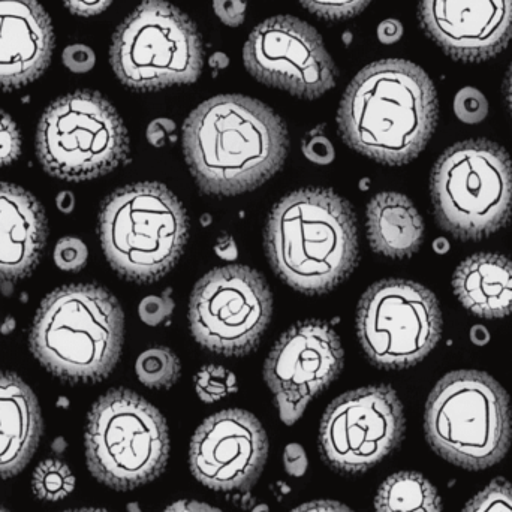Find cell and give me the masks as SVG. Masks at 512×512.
I'll use <instances>...</instances> for the list:
<instances>
[{
	"label": "cell",
	"mask_w": 512,
	"mask_h": 512,
	"mask_svg": "<svg viewBox=\"0 0 512 512\" xmlns=\"http://www.w3.org/2000/svg\"><path fill=\"white\" fill-rule=\"evenodd\" d=\"M47 234L39 201L23 188L0 183V280L29 276L41 259Z\"/></svg>",
	"instance_id": "cell-19"
},
{
	"label": "cell",
	"mask_w": 512,
	"mask_h": 512,
	"mask_svg": "<svg viewBox=\"0 0 512 512\" xmlns=\"http://www.w3.org/2000/svg\"><path fill=\"white\" fill-rule=\"evenodd\" d=\"M186 162L206 194L234 197L273 177L288 153V131L267 105L221 95L195 108L183 126Z\"/></svg>",
	"instance_id": "cell-1"
},
{
	"label": "cell",
	"mask_w": 512,
	"mask_h": 512,
	"mask_svg": "<svg viewBox=\"0 0 512 512\" xmlns=\"http://www.w3.org/2000/svg\"><path fill=\"white\" fill-rule=\"evenodd\" d=\"M86 459L93 477L111 489L156 480L170 459L164 415L134 391H108L87 418Z\"/></svg>",
	"instance_id": "cell-8"
},
{
	"label": "cell",
	"mask_w": 512,
	"mask_h": 512,
	"mask_svg": "<svg viewBox=\"0 0 512 512\" xmlns=\"http://www.w3.org/2000/svg\"><path fill=\"white\" fill-rule=\"evenodd\" d=\"M62 62L74 74H86V72L92 71L93 66H95L96 54L87 45H68L63 50Z\"/></svg>",
	"instance_id": "cell-34"
},
{
	"label": "cell",
	"mask_w": 512,
	"mask_h": 512,
	"mask_svg": "<svg viewBox=\"0 0 512 512\" xmlns=\"http://www.w3.org/2000/svg\"><path fill=\"white\" fill-rule=\"evenodd\" d=\"M463 512H512V484L499 480L481 490Z\"/></svg>",
	"instance_id": "cell-27"
},
{
	"label": "cell",
	"mask_w": 512,
	"mask_h": 512,
	"mask_svg": "<svg viewBox=\"0 0 512 512\" xmlns=\"http://www.w3.org/2000/svg\"><path fill=\"white\" fill-rule=\"evenodd\" d=\"M174 307H176V303L171 297V289H167L162 295H150V297L144 298L140 307H138V315H140L144 324L150 325V327H158V325L164 324L167 319H170Z\"/></svg>",
	"instance_id": "cell-30"
},
{
	"label": "cell",
	"mask_w": 512,
	"mask_h": 512,
	"mask_svg": "<svg viewBox=\"0 0 512 512\" xmlns=\"http://www.w3.org/2000/svg\"><path fill=\"white\" fill-rule=\"evenodd\" d=\"M307 11L325 20H345L360 14L372 0H298Z\"/></svg>",
	"instance_id": "cell-28"
},
{
	"label": "cell",
	"mask_w": 512,
	"mask_h": 512,
	"mask_svg": "<svg viewBox=\"0 0 512 512\" xmlns=\"http://www.w3.org/2000/svg\"><path fill=\"white\" fill-rule=\"evenodd\" d=\"M405 424L403 405L393 388L373 385L349 391L334 400L322 418V457L336 471H367L399 447Z\"/></svg>",
	"instance_id": "cell-13"
},
{
	"label": "cell",
	"mask_w": 512,
	"mask_h": 512,
	"mask_svg": "<svg viewBox=\"0 0 512 512\" xmlns=\"http://www.w3.org/2000/svg\"><path fill=\"white\" fill-rule=\"evenodd\" d=\"M367 236L379 255L409 258L423 243V219L405 195L382 192L367 206Z\"/></svg>",
	"instance_id": "cell-22"
},
{
	"label": "cell",
	"mask_w": 512,
	"mask_h": 512,
	"mask_svg": "<svg viewBox=\"0 0 512 512\" xmlns=\"http://www.w3.org/2000/svg\"><path fill=\"white\" fill-rule=\"evenodd\" d=\"M87 256L89 252L86 245L75 237H65L54 249V262L57 267L65 271L81 270L86 265Z\"/></svg>",
	"instance_id": "cell-32"
},
{
	"label": "cell",
	"mask_w": 512,
	"mask_h": 512,
	"mask_svg": "<svg viewBox=\"0 0 512 512\" xmlns=\"http://www.w3.org/2000/svg\"><path fill=\"white\" fill-rule=\"evenodd\" d=\"M507 99H508V105H510V110L512 114V65L510 68V72H508L507 77Z\"/></svg>",
	"instance_id": "cell-46"
},
{
	"label": "cell",
	"mask_w": 512,
	"mask_h": 512,
	"mask_svg": "<svg viewBox=\"0 0 512 512\" xmlns=\"http://www.w3.org/2000/svg\"><path fill=\"white\" fill-rule=\"evenodd\" d=\"M243 62L256 80L298 98H319L336 84V66L318 30L291 15L255 27L243 48Z\"/></svg>",
	"instance_id": "cell-14"
},
{
	"label": "cell",
	"mask_w": 512,
	"mask_h": 512,
	"mask_svg": "<svg viewBox=\"0 0 512 512\" xmlns=\"http://www.w3.org/2000/svg\"><path fill=\"white\" fill-rule=\"evenodd\" d=\"M424 426L433 450L448 462L472 471L492 468L510 450V397L487 373H450L430 394Z\"/></svg>",
	"instance_id": "cell-6"
},
{
	"label": "cell",
	"mask_w": 512,
	"mask_h": 512,
	"mask_svg": "<svg viewBox=\"0 0 512 512\" xmlns=\"http://www.w3.org/2000/svg\"><path fill=\"white\" fill-rule=\"evenodd\" d=\"M435 249L438 254H445V252L450 249V245H448L447 240L445 239H438L435 242Z\"/></svg>",
	"instance_id": "cell-47"
},
{
	"label": "cell",
	"mask_w": 512,
	"mask_h": 512,
	"mask_svg": "<svg viewBox=\"0 0 512 512\" xmlns=\"http://www.w3.org/2000/svg\"><path fill=\"white\" fill-rule=\"evenodd\" d=\"M33 493L42 501L56 502L71 495L75 477L71 469L60 460L48 459L39 463L33 472Z\"/></svg>",
	"instance_id": "cell-25"
},
{
	"label": "cell",
	"mask_w": 512,
	"mask_h": 512,
	"mask_svg": "<svg viewBox=\"0 0 512 512\" xmlns=\"http://www.w3.org/2000/svg\"><path fill=\"white\" fill-rule=\"evenodd\" d=\"M110 62L117 78L140 92L192 84L203 72V39L173 3L141 0L117 27Z\"/></svg>",
	"instance_id": "cell-9"
},
{
	"label": "cell",
	"mask_w": 512,
	"mask_h": 512,
	"mask_svg": "<svg viewBox=\"0 0 512 512\" xmlns=\"http://www.w3.org/2000/svg\"><path fill=\"white\" fill-rule=\"evenodd\" d=\"M471 339L475 345H486L490 340L489 331H487V328L483 327V325H475L471 331Z\"/></svg>",
	"instance_id": "cell-43"
},
{
	"label": "cell",
	"mask_w": 512,
	"mask_h": 512,
	"mask_svg": "<svg viewBox=\"0 0 512 512\" xmlns=\"http://www.w3.org/2000/svg\"><path fill=\"white\" fill-rule=\"evenodd\" d=\"M63 3L72 14L93 17V15L102 14L113 0H63Z\"/></svg>",
	"instance_id": "cell-38"
},
{
	"label": "cell",
	"mask_w": 512,
	"mask_h": 512,
	"mask_svg": "<svg viewBox=\"0 0 512 512\" xmlns=\"http://www.w3.org/2000/svg\"><path fill=\"white\" fill-rule=\"evenodd\" d=\"M65 512H108V511L93 510V508H86V510H75V511H65Z\"/></svg>",
	"instance_id": "cell-50"
},
{
	"label": "cell",
	"mask_w": 512,
	"mask_h": 512,
	"mask_svg": "<svg viewBox=\"0 0 512 512\" xmlns=\"http://www.w3.org/2000/svg\"><path fill=\"white\" fill-rule=\"evenodd\" d=\"M74 204V195H72L71 192H62V194L57 197V207H59L63 213L72 212Z\"/></svg>",
	"instance_id": "cell-44"
},
{
	"label": "cell",
	"mask_w": 512,
	"mask_h": 512,
	"mask_svg": "<svg viewBox=\"0 0 512 512\" xmlns=\"http://www.w3.org/2000/svg\"><path fill=\"white\" fill-rule=\"evenodd\" d=\"M291 512H354L346 505L334 501H315L301 505Z\"/></svg>",
	"instance_id": "cell-40"
},
{
	"label": "cell",
	"mask_w": 512,
	"mask_h": 512,
	"mask_svg": "<svg viewBox=\"0 0 512 512\" xmlns=\"http://www.w3.org/2000/svg\"><path fill=\"white\" fill-rule=\"evenodd\" d=\"M41 435V409L35 393L17 375L0 372V480L26 468Z\"/></svg>",
	"instance_id": "cell-20"
},
{
	"label": "cell",
	"mask_w": 512,
	"mask_h": 512,
	"mask_svg": "<svg viewBox=\"0 0 512 512\" xmlns=\"http://www.w3.org/2000/svg\"><path fill=\"white\" fill-rule=\"evenodd\" d=\"M283 466L291 477H303L309 468V460L304 448L298 444H289L283 451Z\"/></svg>",
	"instance_id": "cell-36"
},
{
	"label": "cell",
	"mask_w": 512,
	"mask_h": 512,
	"mask_svg": "<svg viewBox=\"0 0 512 512\" xmlns=\"http://www.w3.org/2000/svg\"><path fill=\"white\" fill-rule=\"evenodd\" d=\"M376 512H442L438 490L417 472H399L379 487Z\"/></svg>",
	"instance_id": "cell-23"
},
{
	"label": "cell",
	"mask_w": 512,
	"mask_h": 512,
	"mask_svg": "<svg viewBox=\"0 0 512 512\" xmlns=\"http://www.w3.org/2000/svg\"><path fill=\"white\" fill-rule=\"evenodd\" d=\"M430 188L436 221L457 239H486L510 221L511 159L492 141L450 147L433 168Z\"/></svg>",
	"instance_id": "cell-7"
},
{
	"label": "cell",
	"mask_w": 512,
	"mask_h": 512,
	"mask_svg": "<svg viewBox=\"0 0 512 512\" xmlns=\"http://www.w3.org/2000/svg\"><path fill=\"white\" fill-rule=\"evenodd\" d=\"M252 512H270V510H268L267 505H258Z\"/></svg>",
	"instance_id": "cell-49"
},
{
	"label": "cell",
	"mask_w": 512,
	"mask_h": 512,
	"mask_svg": "<svg viewBox=\"0 0 512 512\" xmlns=\"http://www.w3.org/2000/svg\"><path fill=\"white\" fill-rule=\"evenodd\" d=\"M215 251L216 254L221 256V258L231 261V259H234L237 256L236 242H234L233 237L225 234V236L219 237L218 243H216L215 246Z\"/></svg>",
	"instance_id": "cell-42"
},
{
	"label": "cell",
	"mask_w": 512,
	"mask_h": 512,
	"mask_svg": "<svg viewBox=\"0 0 512 512\" xmlns=\"http://www.w3.org/2000/svg\"><path fill=\"white\" fill-rule=\"evenodd\" d=\"M65 448H66V444L62 438L56 439V441H54V444H53L54 453H59V454L63 453V450H65Z\"/></svg>",
	"instance_id": "cell-48"
},
{
	"label": "cell",
	"mask_w": 512,
	"mask_h": 512,
	"mask_svg": "<svg viewBox=\"0 0 512 512\" xmlns=\"http://www.w3.org/2000/svg\"><path fill=\"white\" fill-rule=\"evenodd\" d=\"M343 348L327 322H298L271 349L264 378L280 420L292 426L307 405L342 372Z\"/></svg>",
	"instance_id": "cell-15"
},
{
	"label": "cell",
	"mask_w": 512,
	"mask_h": 512,
	"mask_svg": "<svg viewBox=\"0 0 512 512\" xmlns=\"http://www.w3.org/2000/svg\"><path fill=\"white\" fill-rule=\"evenodd\" d=\"M174 132H176V123L173 120L162 117V119H156L150 123L146 135L147 140H149L153 147H164L168 138H171Z\"/></svg>",
	"instance_id": "cell-37"
},
{
	"label": "cell",
	"mask_w": 512,
	"mask_h": 512,
	"mask_svg": "<svg viewBox=\"0 0 512 512\" xmlns=\"http://www.w3.org/2000/svg\"><path fill=\"white\" fill-rule=\"evenodd\" d=\"M273 298L264 277L245 265L215 268L195 285L189 322L195 340L225 357L249 354L270 324Z\"/></svg>",
	"instance_id": "cell-12"
},
{
	"label": "cell",
	"mask_w": 512,
	"mask_h": 512,
	"mask_svg": "<svg viewBox=\"0 0 512 512\" xmlns=\"http://www.w3.org/2000/svg\"><path fill=\"white\" fill-rule=\"evenodd\" d=\"M135 372L141 384L161 390V388L173 387L179 381L182 366L171 349L152 348L138 357Z\"/></svg>",
	"instance_id": "cell-24"
},
{
	"label": "cell",
	"mask_w": 512,
	"mask_h": 512,
	"mask_svg": "<svg viewBox=\"0 0 512 512\" xmlns=\"http://www.w3.org/2000/svg\"><path fill=\"white\" fill-rule=\"evenodd\" d=\"M125 316L119 301L98 285H69L51 292L30 331L39 363L69 382H98L119 363Z\"/></svg>",
	"instance_id": "cell-4"
},
{
	"label": "cell",
	"mask_w": 512,
	"mask_h": 512,
	"mask_svg": "<svg viewBox=\"0 0 512 512\" xmlns=\"http://www.w3.org/2000/svg\"><path fill=\"white\" fill-rule=\"evenodd\" d=\"M164 512H224L218 508L210 507V505L203 504L197 501H179L176 504L170 505Z\"/></svg>",
	"instance_id": "cell-41"
},
{
	"label": "cell",
	"mask_w": 512,
	"mask_h": 512,
	"mask_svg": "<svg viewBox=\"0 0 512 512\" xmlns=\"http://www.w3.org/2000/svg\"><path fill=\"white\" fill-rule=\"evenodd\" d=\"M324 126L313 129L303 140V155L313 164L328 165L334 161V147L325 137Z\"/></svg>",
	"instance_id": "cell-33"
},
{
	"label": "cell",
	"mask_w": 512,
	"mask_h": 512,
	"mask_svg": "<svg viewBox=\"0 0 512 512\" xmlns=\"http://www.w3.org/2000/svg\"><path fill=\"white\" fill-rule=\"evenodd\" d=\"M265 251L274 273L295 291H331L357 265V221L351 204L328 189L286 195L268 216Z\"/></svg>",
	"instance_id": "cell-3"
},
{
	"label": "cell",
	"mask_w": 512,
	"mask_h": 512,
	"mask_svg": "<svg viewBox=\"0 0 512 512\" xmlns=\"http://www.w3.org/2000/svg\"><path fill=\"white\" fill-rule=\"evenodd\" d=\"M21 155V135L12 117L0 108V168L14 164Z\"/></svg>",
	"instance_id": "cell-31"
},
{
	"label": "cell",
	"mask_w": 512,
	"mask_h": 512,
	"mask_svg": "<svg viewBox=\"0 0 512 512\" xmlns=\"http://www.w3.org/2000/svg\"><path fill=\"white\" fill-rule=\"evenodd\" d=\"M36 153L44 170L57 179H98L128 159V131L101 93L78 90L57 99L42 114Z\"/></svg>",
	"instance_id": "cell-10"
},
{
	"label": "cell",
	"mask_w": 512,
	"mask_h": 512,
	"mask_svg": "<svg viewBox=\"0 0 512 512\" xmlns=\"http://www.w3.org/2000/svg\"><path fill=\"white\" fill-rule=\"evenodd\" d=\"M195 391L204 403H215L237 391L236 375L222 366H206L195 376Z\"/></svg>",
	"instance_id": "cell-26"
},
{
	"label": "cell",
	"mask_w": 512,
	"mask_h": 512,
	"mask_svg": "<svg viewBox=\"0 0 512 512\" xmlns=\"http://www.w3.org/2000/svg\"><path fill=\"white\" fill-rule=\"evenodd\" d=\"M358 339L384 369H406L427 357L442 334V313L430 289L388 279L367 289L358 304Z\"/></svg>",
	"instance_id": "cell-11"
},
{
	"label": "cell",
	"mask_w": 512,
	"mask_h": 512,
	"mask_svg": "<svg viewBox=\"0 0 512 512\" xmlns=\"http://www.w3.org/2000/svg\"><path fill=\"white\" fill-rule=\"evenodd\" d=\"M427 35L463 62H481L512 39V0H421Z\"/></svg>",
	"instance_id": "cell-17"
},
{
	"label": "cell",
	"mask_w": 512,
	"mask_h": 512,
	"mask_svg": "<svg viewBox=\"0 0 512 512\" xmlns=\"http://www.w3.org/2000/svg\"><path fill=\"white\" fill-rule=\"evenodd\" d=\"M209 65L210 68L216 69V71H221V69H225L230 65V59H228V56L225 53H215L210 57Z\"/></svg>",
	"instance_id": "cell-45"
},
{
	"label": "cell",
	"mask_w": 512,
	"mask_h": 512,
	"mask_svg": "<svg viewBox=\"0 0 512 512\" xmlns=\"http://www.w3.org/2000/svg\"><path fill=\"white\" fill-rule=\"evenodd\" d=\"M189 219L161 183H135L111 194L99 213V239L111 267L134 282H156L183 254Z\"/></svg>",
	"instance_id": "cell-5"
},
{
	"label": "cell",
	"mask_w": 512,
	"mask_h": 512,
	"mask_svg": "<svg viewBox=\"0 0 512 512\" xmlns=\"http://www.w3.org/2000/svg\"><path fill=\"white\" fill-rule=\"evenodd\" d=\"M268 456L264 427L251 412L228 409L207 418L191 442L192 474L216 492H245L258 481Z\"/></svg>",
	"instance_id": "cell-16"
},
{
	"label": "cell",
	"mask_w": 512,
	"mask_h": 512,
	"mask_svg": "<svg viewBox=\"0 0 512 512\" xmlns=\"http://www.w3.org/2000/svg\"><path fill=\"white\" fill-rule=\"evenodd\" d=\"M53 50V24L38 0H0V90L38 80Z\"/></svg>",
	"instance_id": "cell-18"
},
{
	"label": "cell",
	"mask_w": 512,
	"mask_h": 512,
	"mask_svg": "<svg viewBox=\"0 0 512 512\" xmlns=\"http://www.w3.org/2000/svg\"><path fill=\"white\" fill-rule=\"evenodd\" d=\"M246 0H213V9L222 23L230 27H237L245 21Z\"/></svg>",
	"instance_id": "cell-35"
},
{
	"label": "cell",
	"mask_w": 512,
	"mask_h": 512,
	"mask_svg": "<svg viewBox=\"0 0 512 512\" xmlns=\"http://www.w3.org/2000/svg\"><path fill=\"white\" fill-rule=\"evenodd\" d=\"M438 123V96L429 75L408 60L370 63L351 81L337 125L345 143L387 165L408 164Z\"/></svg>",
	"instance_id": "cell-2"
},
{
	"label": "cell",
	"mask_w": 512,
	"mask_h": 512,
	"mask_svg": "<svg viewBox=\"0 0 512 512\" xmlns=\"http://www.w3.org/2000/svg\"><path fill=\"white\" fill-rule=\"evenodd\" d=\"M453 107L457 119L468 125L483 122L489 114V102L486 96L475 87H465L460 90L454 98Z\"/></svg>",
	"instance_id": "cell-29"
},
{
	"label": "cell",
	"mask_w": 512,
	"mask_h": 512,
	"mask_svg": "<svg viewBox=\"0 0 512 512\" xmlns=\"http://www.w3.org/2000/svg\"><path fill=\"white\" fill-rule=\"evenodd\" d=\"M402 35V23L399 20H394V18L382 21L378 26V39L382 44H394L402 38Z\"/></svg>",
	"instance_id": "cell-39"
},
{
	"label": "cell",
	"mask_w": 512,
	"mask_h": 512,
	"mask_svg": "<svg viewBox=\"0 0 512 512\" xmlns=\"http://www.w3.org/2000/svg\"><path fill=\"white\" fill-rule=\"evenodd\" d=\"M0 512H8V511H6L5 508L0 507Z\"/></svg>",
	"instance_id": "cell-51"
},
{
	"label": "cell",
	"mask_w": 512,
	"mask_h": 512,
	"mask_svg": "<svg viewBox=\"0 0 512 512\" xmlns=\"http://www.w3.org/2000/svg\"><path fill=\"white\" fill-rule=\"evenodd\" d=\"M453 288L460 303L481 318L512 313V261L504 255L477 254L457 267Z\"/></svg>",
	"instance_id": "cell-21"
}]
</instances>
